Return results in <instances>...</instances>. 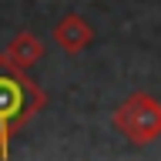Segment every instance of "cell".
<instances>
[{
    "label": "cell",
    "instance_id": "obj_1",
    "mask_svg": "<svg viewBox=\"0 0 161 161\" xmlns=\"http://www.w3.org/2000/svg\"><path fill=\"white\" fill-rule=\"evenodd\" d=\"M44 108H47L44 87L27 70L10 67L0 50V158L10 154V138Z\"/></svg>",
    "mask_w": 161,
    "mask_h": 161
},
{
    "label": "cell",
    "instance_id": "obj_2",
    "mask_svg": "<svg viewBox=\"0 0 161 161\" xmlns=\"http://www.w3.org/2000/svg\"><path fill=\"white\" fill-rule=\"evenodd\" d=\"M111 124L131 144H151L161 138V101L148 91H134L114 108Z\"/></svg>",
    "mask_w": 161,
    "mask_h": 161
},
{
    "label": "cell",
    "instance_id": "obj_3",
    "mask_svg": "<svg viewBox=\"0 0 161 161\" xmlns=\"http://www.w3.org/2000/svg\"><path fill=\"white\" fill-rule=\"evenodd\" d=\"M54 44H57L64 54H80L94 44V27H91L87 17L80 14H64V17L54 24Z\"/></svg>",
    "mask_w": 161,
    "mask_h": 161
},
{
    "label": "cell",
    "instance_id": "obj_4",
    "mask_svg": "<svg viewBox=\"0 0 161 161\" xmlns=\"http://www.w3.org/2000/svg\"><path fill=\"white\" fill-rule=\"evenodd\" d=\"M3 57H7L10 67H17V70H30L40 57H44V44H40L37 34H30V30H20V34H14V37H10L7 47H3Z\"/></svg>",
    "mask_w": 161,
    "mask_h": 161
}]
</instances>
